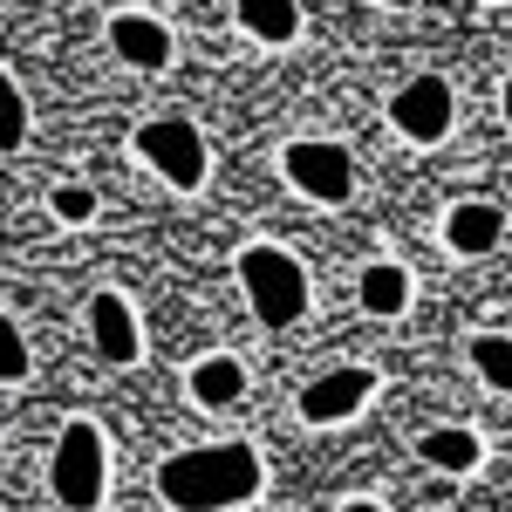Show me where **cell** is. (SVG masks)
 Instances as JSON below:
<instances>
[{
    "label": "cell",
    "mask_w": 512,
    "mask_h": 512,
    "mask_svg": "<svg viewBox=\"0 0 512 512\" xmlns=\"http://www.w3.org/2000/svg\"><path fill=\"white\" fill-rule=\"evenodd\" d=\"M267 465L253 444H192L158 465V499L171 512H239L260 499Z\"/></svg>",
    "instance_id": "6da1fadb"
},
{
    "label": "cell",
    "mask_w": 512,
    "mask_h": 512,
    "mask_svg": "<svg viewBox=\"0 0 512 512\" xmlns=\"http://www.w3.org/2000/svg\"><path fill=\"white\" fill-rule=\"evenodd\" d=\"M239 287H246V308L260 315V328H294L308 315V274L287 246H239Z\"/></svg>",
    "instance_id": "7a4b0ae2"
},
{
    "label": "cell",
    "mask_w": 512,
    "mask_h": 512,
    "mask_svg": "<svg viewBox=\"0 0 512 512\" xmlns=\"http://www.w3.org/2000/svg\"><path fill=\"white\" fill-rule=\"evenodd\" d=\"M48 492H55L62 512H96L110 499V444H103V431L89 417L62 424L55 458H48Z\"/></svg>",
    "instance_id": "3957f363"
},
{
    "label": "cell",
    "mask_w": 512,
    "mask_h": 512,
    "mask_svg": "<svg viewBox=\"0 0 512 512\" xmlns=\"http://www.w3.org/2000/svg\"><path fill=\"white\" fill-rule=\"evenodd\" d=\"M137 158L158 171L171 192H198L205 185V171H212V151H205V130L185 117H151V123H137Z\"/></svg>",
    "instance_id": "277c9868"
},
{
    "label": "cell",
    "mask_w": 512,
    "mask_h": 512,
    "mask_svg": "<svg viewBox=\"0 0 512 512\" xmlns=\"http://www.w3.org/2000/svg\"><path fill=\"white\" fill-rule=\"evenodd\" d=\"M280 171H287L294 192L315 198V205H349V192H355V158H349V144H335V137H294L280 151Z\"/></svg>",
    "instance_id": "5b68a950"
},
{
    "label": "cell",
    "mask_w": 512,
    "mask_h": 512,
    "mask_svg": "<svg viewBox=\"0 0 512 512\" xmlns=\"http://www.w3.org/2000/svg\"><path fill=\"white\" fill-rule=\"evenodd\" d=\"M451 117H458V96H451V82H444V76H410L390 96V123L410 137V144H437V137H451Z\"/></svg>",
    "instance_id": "8992f818"
},
{
    "label": "cell",
    "mask_w": 512,
    "mask_h": 512,
    "mask_svg": "<svg viewBox=\"0 0 512 512\" xmlns=\"http://www.w3.org/2000/svg\"><path fill=\"white\" fill-rule=\"evenodd\" d=\"M369 396H376V369H362V362L321 369L315 383L301 390V424H315V431H328V424H349Z\"/></svg>",
    "instance_id": "52a82bcc"
},
{
    "label": "cell",
    "mask_w": 512,
    "mask_h": 512,
    "mask_svg": "<svg viewBox=\"0 0 512 512\" xmlns=\"http://www.w3.org/2000/svg\"><path fill=\"white\" fill-rule=\"evenodd\" d=\"M110 48H117L130 69H171V55H178L171 28H164L158 14H137V7L110 14Z\"/></svg>",
    "instance_id": "ba28073f"
},
{
    "label": "cell",
    "mask_w": 512,
    "mask_h": 512,
    "mask_svg": "<svg viewBox=\"0 0 512 512\" xmlns=\"http://www.w3.org/2000/svg\"><path fill=\"white\" fill-rule=\"evenodd\" d=\"M89 335H96V349L110 355L117 369L144 355V328H137V315H130V301L110 294V287H103V294H89Z\"/></svg>",
    "instance_id": "9c48e42d"
},
{
    "label": "cell",
    "mask_w": 512,
    "mask_h": 512,
    "mask_svg": "<svg viewBox=\"0 0 512 512\" xmlns=\"http://www.w3.org/2000/svg\"><path fill=\"white\" fill-rule=\"evenodd\" d=\"M499 239H506V212L485 205V198H458V205L444 212V246L465 253V260H472V253H492Z\"/></svg>",
    "instance_id": "30bf717a"
},
{
    "label": "cell",
    "mask_w": 512,
    "mask_h": 512,
    "mask_svg": "<svg viewBox=\"0 0 512 512\" xmlns=\"http://www.w3.org/2000/svg\"><path fill=\"white\" fill-rule=\"evenodd\" d=\"M185 390H192L198 410H233L239 396H246V362L239 355H198Z\"/></svg>",
    "instance_id": "8fae6325"
},
{
    "label": "cell",
    "mask_w": 512,
    "mask_h": 512,
    "mask_svg": "<svg viewBox=\"0 0 512 512\" xmlns=\"http://www.w3.org/2000/svg\"><path fill=\"white\" fill-rule=\"evenodd\" d=\"M417 458L458 478V472H478V465H485V444H478V431H465V424H437V431L417 437Z\"/></svg>",
    "instance_id": "7c38bea8"
},
{
    "label": "cell",
    "mask_w": 512,
    "mask_h": 512,
    "mask_svg": "<svg viewBox=\"0 0 512 512\" xmlns=\"http://www.w3.org/2000/svg\"><path fill=\"white\" fill-rule=\"evenodd\" d=\"M233 21L246 28L253 41H267V48H287V41L301 35V0H239Z\"/></svg>",
    "instance_id": "4fadbf2b"
},
{
    "label": "cell",
    "mask_w": 512,
    "mask_h": 512,
    "mask_svg": "<svg viewBox=\"0 0 512 512\" xmlns=\"http://www.w3.org/2000/svg\"><path fill=\"white\" fill-rule=\"evenodd\" d=\"M355 301H362V315H403L410 308V274L396 267V260H369L362 280H355Z\"/></svg>",
    "instance_id": "5bb4252c"
},
{
    "label": "cell",
    "mask_w": 512,
    "mask_h": 512,
    "mask_svg": "<svg viewBox=\"0 0 512 512\" xmlns=\"http://www.w3.org/2000/svg\"><path fill=\"white\" fill-rule=\"evenodd\" d=\"M465 355H472V369H478V383H485V390L512 396V335H492V328H478L472 342H465Z\"/></svg>",
    "instance_id": "9a60e30c"
},
{
    "label": "cell",
    "mask_w": 512,
    "mask_h": 512,
    "mask_svg": "<svg viewBox=\"0 0 512 512\" xmlns=\"http://www.w3.org/2000/svg\"><path fill=\"white\" fill-rule=\"evenodd\" d=\"M21 144H28V96L0 69V151H21Z\"/></svg>",
    "instance_id": "2e32d148"
},
{
    "label": "cell",
    "mask_w": 512,
    "mask_h": 512,
    "mask_svg": "<svg viewBox=\"0 0 512 512\" xmlns=\"http://www.w3.org/2000/svg\"><path fill=\"white\" fill-rule=\"evenodd\" d=\"M21 376H28V335L14 315H0V383H21Z\"/></svg>",
    "instance_id": "e0dca14e"
},
{
    "label": "cell",
    "mask_w": 512,
    "mask_h": 512,
    "mask_svg": "<svg viewBox=\"0 0 512 512\" xmlns=\"http://www.w3.org/2000/svg\"><path fill=\"white\" fill-rule=\"evenodd\" d=\"M48 205H55L62 226H89V219H96V192H89V185H55Z\"/></svg>",
    "instance_id": "ac0fdd59"
},
{
    "label": "cell",
    "mask_w": 512,
    "mask_h": 512,
    "mask_svg": "<svg viewBox=\"0 0 512 512\" xmlns=\"http://www.w3.org/2000/svg\"><path fill=\"white\" fill-rule=\"evenodd\" d=\"M342 512H383V506H376V499H349Z\"/></svg>",
    "instance_id": "d6986e66"
},
{
    "label": "cell",
    "mask_w": 512,
    "mask_h": 512,
    "mask_svg": "<svg viewBox=\"0 0 512 512\" xmlns=\"http://www.w3.org/2000/svg\"><path fill=\"white\" fill-rule=\"evenodd\" d=\"M499 103H506V123H512V76H506V89H499Z\"/></svg>",
    "instance_id": "ffe728a7"
}]
</instances>
